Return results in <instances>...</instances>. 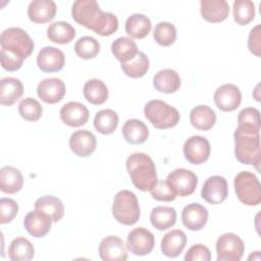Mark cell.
Here are the masks:
<instances>
[{"instance_id": "14", "label": "cell", "mask_w": 261, "mask_h": 261, "mask_svg": "<svg viewBox=\"0 0 261 261\" xmlns=\"http://www.w3.org/2000/svg\"><path fill=\"white\" fill-rule=\"evenodd\" d=\"M66 93L65 84L58 77H50L41 81L37 87V94L47 104L60 102Z\"/></svg>"}, {"instance_id": "19", "label": "cell", "mask_w": 261, "mask_h": 261, "mask_svg": "<svg viewBox=\"0 0 261 261\" xmlns=\"http://www.w3.org/2000/svg\"><path fill=\"white\" fill-rule=\"evenodd\" d=\"M208 220V210L199 203H191L181 211L182 224L190 230L202 229Z\"/></svg>"}, {"instance_id": "17", "label": "cell", "mask_w": 261, "mask_h": 261, "mask_svg": "<svg viewBox=\"0 0 261 261\" xmlns=\"http://www.w3.org/2000/svg\"><path fill=\"white\" fill-rule=\"evenodd\" d=\"M99 256L104 261H124L127 259L125 246L116 236L104 238L99 245Z\"/></svg>"}, {"instance_id": "3", "label": "cell", "mask_w": 261, "mask_h": 261, "mask_svg": "<svg viewBox=\"0 0 261 261\" xmlns=\"http://www.w3.org/2000/svg\"><path fill=\"white\" fill-rule=\"evenodd\" d=\"M1 55L13 58L23 63L34 51V41L20 28H8L1 33Z\"/></svg>"}, {"instance_id": "11", "label": "cell", "mask_w": 261, "mask_h": 261, "mask_svg": "<svg viewBox=\"0 0 261 261\" xmlns=\"http://www.w3.org/2000/svg\"><path fill=\"white\" fill-rule=\"evenodd\" d=\"M210 143L202 136H192L184 144L185 158L192 164L200 165L206 162L210 156Z\"/></svg>"}, {"instance_id": "24", "label": "cell", "mask_w": 261, "mask_h": 261, "mask_svg": "<svg viewBox=\"0 0 261 261\" xmlns=\"http://www.w3.org/2000/svg\"><path fill=\"white\" fill-rule=\"evenodd\" d=\"M23 94V85L16 77H3L0 81V103L3 106L14 104Z\"/></svg>"}, {"instance_id": "36", "label": "cell", "mask_w": 261, "mask_h": 261, "mask_svg": "<svg viewBox=\"0 0 261 261\" xmlns=\"http://www.w3.org/2000/svg\"><path fill=\"white\" fill-rule=\"evenodd\" d=\"M118 125V115L112 109H103L97 112L94 118V126L102 135L112 134Z\"/></svg>"}, {"instance_id": "43", "label": "cell", "mask_w": 261, "mask_h": 261, "mask_svg": "<svg viewBox=\"0 0 261 261\" xmlns=\"http://www.w3.org/2000/svg\"><path fill=\"white\" fill-rule=\"evenodd\" d=\"M0 223L5 224L13 220L18 212V204L15 200L10 198L0 199Z\"/></svg>"}, {"instance_id": "13", "label": "cell", "mask_w": 261, "mask_h": 261, "mask_svg": "<svg viewBox=\"0 0 261 261\" xmlns=\"http://www.w3.org/2000/svg\"><path fill=\"white\" fill-rule=\"evenodd\" d=\"M214 102L221 111L229 112L236 110L242 101L240 89L233 84H224L217 88L214 93Z\"/></svg>"}, {"instance_id": "2", "label": "cell", "mask_w": 261, "mask_h": 261, "mask_svg": "<svg viewBox=\"0 0 261 261\" xmlns=\"http://www.w3.org/2000/svg\"><path fill=\"white\" fill-rule=\"evenodd\" d=\"M126 169L133 185L140 191H151L158 181L155 163L145 153H134L126 159Z\"/></svg>"}, {"instance_id": "16", "label": "cell", "mask_w": 261, "mask_h": 261, "mask_svg": "<svg viewBox=\"0 0 261 261\" xmlns=\"http://www.w3.org/2000/svg\"><path fill=\"white\" fill-rule=\"evenodd\" d=\"M37 64L44 72H56L63 68L65 56L60 49L47 46L40 50L37 56Z\"/></svg>"}, {"instance_id": "26", "label": "cell", "mask_w": 261, "mask_h": 261, "mask_svg": "<svg viewBox=\"0 0 261 261\" xmlns=\"http://www.w3.org/2000/svg\"><path fill=\"white\" fill-rule=\"evenodd\" d=\"M153 86L161 93H175L180 87L179 74L174 69L170 68L159 70L153 79Z\"/></svg>"}, {"instance_id": "31", "label": "cell", "mask_w": 261, "mask_h": 261, "mask_svg": "<svg viewBox=\"0 0 261 261\" xmlns=\"http://www.w3.org/2000/svg\"><path fill=\"white\" fill-rule=\"evenodd\" d=\"M150 221L156 229L166 230L175 224L176 211L168 206L155 207L150 213Z\"/></svg>"}, {"instance_id": "5", "label": "cell", "mask_w": 261, "mask_h": 261, "mask_svg": "<svg viewBox=\"0 0 261 261\" xmlns=\"http://www.w3.org/2000/svg\"><path fill=\"white\" fill-rule=\"evenodd\" d=\"M146 118L159 129L175 126L180 118L178 111L162 100H151L144 107Z\"/></svg>"}, {"instance_id": "34", "label": "cell", "mask_w": 261, "mask_h": 261, "mask_svg": "<svg viewBox=\"0 0 261 261\" xmlns=\"http://www.w3.org/2000/svg\"><path fill=\"white\" fill-rule=\"evenodd\" d=\"M33 244L25 238L17 237L9 245L8 257L12 261H29L34 258Z\"/></svg>"}, {"instance_id": "25", "label": "cell", "mask_w": 261, "mask_h": 261, "mask_svg": "<svg viewBox=\"0 0 261 261\" xmlns=\"http://www.w3.org/2000/svg\"><path fill=\"white\" fill-rule=\"evenodd\" d=\"M23 186L21 172L13 166H3L0 169V190L5 194H15Z\"/></svg>"}, {"instance_id": "22", "label": "cell", "mask_w": 261, "mask_h": 261, "mask_svg": "<svg viewBox=\"0 0 261 261\" xmlns=\"http://www.w3.org/2000/svg\"><path fill=\"white\" fill-rule=\"evenodd\" d=\"M56 10V4L52 0H34L28 7V16L35 23H46L55 17Z\"/></svg>"}, {"instance_id": "38", "label": "cell", "mask_w": 261, "mask_h": 261, "mask_svg": "<svg viewBox=\"0 0 261 261\" xmlns=\"http://www.w3.org/2000/svg\"><path fill=\"white\" fill-rule=\"evenodd\" d=\"M232 11L234 21L240 25H246L255 17V4L251 0H236Z\"/></svg>"}, {"instance_id": "39", "label": "cell", "mask_w": 261, "mask_h": 261, "mask_svg": "<svg viewBox=\"0 0 261 261\" xmlns=\"http://www.w3.org/2000/svg\"><path fill=\"white\" fill-rule=\"evenodd\" d=\"M239 128L254 133L260 130V112L253 107H247L240 111L238 115Z\"/></svg>"}, {"instance_id": "21", "label": "cell", "mask_w": 261, "mask_h": 261, "mask_svg": "<svg viewBox=\"0 0 261 261\" xmlns=\"http://www.w3.org/2000/svg\"><path fill=\"white\" fill-rule=\"evenodd\" d=\"M200 12L208 22L217 23L226 19L229 14V5L225 0H201Z\"/></svg>"}, {"instance_id": "32", "label": "cell", "mask_w": 261, "mask_h": 261, "mask_svg": "<svg viewBox=\"0 0 261 261\" xmlns=\"http://www.w3.org/2000/svg\"><path fill=\"white\" fill-rule=\"evenodd\" d=\"M47 37L53 43L67 44L70 43L75 37V30L70 23L59 20L51 23L48 27Z\"/></svg>"}, {"instance_id": "33", "label": "cell", "mask_w": 261, "mask_h": 261, "mask_svg": "<svg viewBox=\"0 0 261 261\" xmlns=\"http://www.w3.org/2000/svg\"><path fill=\"white\" fill-rule=\"evenodd\" d=\"M83 92L86 100L94 105H101L108 99L107 86L98 79H92L86 82Z\"/></svg>"}, {"instance_id": "28", "label": "cell", "mask_w": 261, "mask_h": 261, "mask_svg": "<svg viewBox=\"0 0 261 261\" xmlns=\"http://www.w3.org/2000/svg\"><path fill=\"white\" fill-rule=\"evenodd\" d=\"M122 136L129 144H143L149 137V129L142 120L133 118L124 122L122 126Z\"/></svg>"}, {"instance_id": "35", "label": "cell", "mask_w": 261, "mask_h": 261, "mask_svg": "<svg viewBox=\"0 0 261 261\" xmlns=\"http://www.w3.org/2000/svg\"><path fill=\"white\" fill-rule=\"evenodd\" d=\"M35 209L46 212L52 218L53 222H58L64 215V207L62 202L57 197L51 195L43 196L37 199L35 202Z\"/></svg>"}, {"instance_id": "6", "label": "cell", "mask_w": 261, "mask_h": 261, "mask_svg": "<svg viewBox=\"0 0 261 261\" xmlns=\"http://www.w3.org/2000/svg\"><path fill=\"white\" fill-rule=\"evenodd\" d=\"M112 214L121 224H135L140 218V206L137 196L128 190L119 191L113 200Z\"/></svg>"}, {"instance_id": "42", "label": "cell", "mask_w": 261, "mask_h": 261, "mask_svg": "<svg viewBox=\"0 0 261 261\" xmlns=\"http://www.w3.org/2000/svg\"><path fill=\"white\" fill-rule=\"evenodd\" d=\"M18 113L24 120L37 121L43 114V107L39 101L28 97L20 101L18 105Z\"/></svg>"}, {"instance_id": "8", "label": "cell", "mask_w": 261, "mask_h": 261, "mask_svg": "<svg viewBox=\"0 0 261 261\" xmlns=\"http://www.w3.org/2000/svg\"><path fill=\"white\" fill-rule=\"evenodd\" d=\"M244 252V242L236 233H223L216 242L217 261H240Z\"/></svg>"}, {"instance_id": "40", "label": "cell", "mask_w": 261, "mask_h": 261, "mask_svg": "<svg viewBox=\"0 0 261 261\" xmlns=\"http://www.w3.org/2000/svg\"><path fill=\"white\" fill-rule=\"evenodd\" d=\"M99 51V42L90 36L80 38L74 44V52L82 59H92L98 55Z\"/></svg>"}, {"instance_id": "9", "label": "cell", "mask_w": 261, "mask_h": 261, "mask_svg": "<svg viewBox=\"0 0 261 261\" xmlns=\"http://www.w3.org/2000/svg\"><path fill=\"white\" fill-rule=\"evenodd\" d=\"M166 181L176 196L186 197L195 192L198 185V177L192 170L176 168L167 175Z\"/></svg>"}, {"instance_id": "45", "label": "cell", "mask_w": 261, "mask_h": 261, "mask_svg": "<svg viewBox=\"0 0 261 261\" xmlns=\"http://www.w3.org/2000/svg\"><path fill=\"white\" fill-rule=\"evenodd\" d=\"M211 259V253L210 250L202 245V244H196L194 246H192L186 256H185V260L186 261H209Z\"/></svg>"}, {"instance_id": "20", "label": "cell", "mask_w": 261, "mask_h": 261, "mask_svg": "<svg viewBox=\"0 0 261 261\" xmlns=\"http://www.w3.org/2000/svg\"><path fill=\"white\" fill-rule=\"evenodd\" d=\"M88 108L80 102H68L63 105L60 109V118L68 126L79 127L84 124L89 119Z\"/></svg>"}, {"instance_id": "41", "label": "cell", "mask_w": 261, "mask_h": 261, "mask_svg": "<svg viewBox=\"0 0 261 261\" xmlns=\"http://www.w3.org/2000/svg\"><path fill=\"white\" fill-rule=\"evenodd\" d=\"M154 40L161 46L172 45L176 39V29L174 24L167 21H160L155 25L153 32Z\"/></svg>"}, {"instance_id": "10", "label": "cell", "mask_w": 261, "mask_h": 261, "mask_svg": "<svg viewBox=\"0 0 261 261\" xmlns=\"http://www.w3.org/2000/svg\"><path fill=\"white\" fill-rule=\"evenodd\" d=\"M155 245L154 234L145 227H136L126 238V249L137 256H145L152 252Z\"/></svg>"}, {"instance_id": "44", "label": "cell", "mask_w": 261, "mask_h": 261, "mask_svg": "<svg viewBox=\"0 0 261 261\" xmlns=\"http://www.w3.org/2000/svg\"><path fill=\"white\" fill-rule=\"evenodd\" d=\"M150 194L153 199L161 202H170L176 198L175 193L172 191L166 180H158L155 187L150 191Z\"/></svg>"}, {"instance_id": "23", "label": "cell", "mask_w": 261, "mask_h": 261, "mask_svg": "<svg viewBox=\"0 0 261 261\" xmlns=\"http://www.w3.org/2000/svg\"><path fill=\"white\" fill-rule=\"evenodd\" d=\"M187 244V236L180 229H172L164 234L161 240V252L169 258L177 257Z\"/></svg>"}, {"instance_id": "12", "label": "cell", "mask_w": 261, "mask_h": 261, "mask_svg": "<svg viewBox=\"0 0 261 261\" xmlns=\"http://www.w3.org/2000/svg\"><path fill=\"white\" fill-rule=\"evenodd\" d=\"M228 196L226 179L220 175H213L206 179L201 190V197L211 205L221 204Z\"/></svg>"}, {"instance_id": "30", "label": "cell", "mask_w": 261, "mask_h": 261, "mask_svg": "<svg viewBox=\"0 0 261 261\" xmlns=\"http://www.w3.org/2000/svg\"><path fill=\"white\" fill-rule=\"evenodd\" d=\"M111 52L121 63L128 62L139 53L136 42L128 37H120L111 44Z\"/></svg>"}, {"instance_id": "7", "label": "cell", "mask_w": 261, "mask_h": 261, "mask_svg": "<svg viewBox=\"0 0 261 261\" xmlns=\"http://www.w3.org/2000/svg\"><path fill=\"white\" fill-rule=\"evenodd\" d=\"M234 191L240 202L247 206H257L261 202V185L250 171H241L233 180Z\"/></svg>"}, {"instance_id": "1", "label": "cell", "mask_w": 261, "mask_h": 261, "mask_svg": "<svg viewBox=\"0 0 261 261\" xmlns=\"http://www.w3.org/2000/svg\"><path fill=\"white\" fill-rule=\"evenodd\" d=\"M72 18L81 25L107 37L118 29V19L111 13L101 10L95 0H76L71 7Z\"/></svg>"}, {"instance_id": "18", "label": "cell", "mask_w": 261, "mask_h": 261, "mask_svg": "<svg viewBox=\"0 0 261 261\" xmlns=\"http://www.w3.org/2000/svg\"><path fill=\"white\" fill-rule=\"evenodd\" d=\"M68 143L70 150L80 157L90 156L97 146L95 135L88 129H80L72 133Z\"/></svg>"}, {"instance_id": "29", "label": "cell", "mask_w": 261, "mask_h": 261, "mask_svg": "<svg viewBox=\"0 0 261 261\" xmlns=\"http://www.w3.org/2000/svg\"><path fill=\"white\" fill-rule=\"evenodd\" d=\"M152 29L151 20L142 13H135L127 17L125 21V32L134 39H143L149 35Z\"/></svg>"}, {"instance_id": "46", "label": "cell", "mask_w": 261, "mask_h": 261, "mask_svg": "<svg viewBox=\"0 0 261 261\" xmlns=\"http://www.w3.org/2000/svg\"><path fill=\"white\" fill-rule=\"evenodd\" d=\"M260 24H257L253 28L249 34L248 38V48L251 53L257 57L261 56V41H260Z\"/></svg>"}, {"instance_id": "15", "label": "cell", "mask_w": 261, "mask_h": 261, "mask_svg": "<svg viewBox=\"0 0 261 261\" xmlns=\"http://www.w3.org/2000/svg\"><path fill=\"white\" fill-rule=\"evenodd\" d=\"M52 222V218L46 212L38 209L30 211L23 219L24 228L35 238L45 237L50 231Z\"/></svg>"}, {"instance_id": "27", "label": "cell", "mask_w": 261, "mask_h": 261, "mask_svg": "<svg viewBox=\"0 0 261 261\" xmlns=\"http://www.w3.org/2000/svg\"><path fill=\"white\" fill-rule=\"evenodd\" d=\"M190 122L199 130H208L214 126L216 114L209 106L198 105L190 112Z\"/></svg>"}, {"instance_id": "37", "label": "cell", "mask_w": 261, "mask_h": 261, "mask_svg": "<svg viewBox=\"0 0 261 261\" xmlns=\"http://www.w3.org/2000/svg\"><path fill=\"white\" fill-rule=\"evenodd\" d=\"M149 66H150L149 58L142 51H139L137 56L130 61L121 63L122 71L132 79H139L144 76L149 70Z\"/></svg>"}, {"instance_id": "4", "label": "cell", "mask_w": 261, "mask_h": 261, "mask_svg": "<svg viewBox=\"0 0 261 261\" xmlns=\"http://www.w3.org/2000/svg\"><path fill=\"white\" fill-rule=\"evenodd\" d=\"M234 155L243 164L254 165L259 170L261 159L259 133L244 130L239 127L234 130Z\"/></svg>"}]
</instances>
